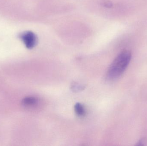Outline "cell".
I'll list each match as a JSON object with an SVG mask.
<instances>
[{"mask_svg": "<svg viewBox=\"0 0 147 146\" xmlns=\"http://www.w3.org/2000/svg\"><path fill=\"white\" fill-rule=\"evenodd\" d=\"M38 99L36 98L28 97L23 99L22 103L24 106H32L36 105L38 103Z\"/></svg>", "mask_w": 147, "mask_h": 146, "instance_id": "cell-3", "label": "cell"}, {"mask_svg": "<svg viewBox=\"0 0 147 146\" xmlns=\"http://www.w3.org/2000/svg\"><path fill=\"white\" fill-rule=\"evenodd\" d=\"M20 37L28 49H32L37 43V37L32 32H25L21 34Z\"/></svg>", "mask_w": 147, "mask_h": 146, "instance_id": "cell-2", "label": "cell"}, {"mask_svg": "<svg viewBox=\"0 0 147 146\" xmlns=\"http://www.w3.org/2000/svg\"><path fill=\"white\" fill-rule=\"evenodd\" d=\"M83 88L81 86L79 85H77V84H74L73 86L72 87V88L73 89L74 91H78L79 90H80V89Z\"/></svg>", "mask_w": 147, "mask_h": 146, "instance_id": "cell-6", "label": "cell"}, {"mask_svg": "<svg viewBox=\"0 0 147 146\" xmlns=\"http://www.w3.org/2000/svg\"><path fill=\"white\" fill-rule=\"evenodd\" d=\"M147 144V140L145 138H142L140 140L136 143V146H145Z\"/></svg>", "mask_w": 147, "mask_h": 146, "instance_id": "cell-5", "label": "cell"}, {"mask_svg": "<svg viewBox=\"0 0 147 146\" xmlns=\"http://www.w3.org/2000/svg\"><path fill=\"white\" fill-rule=\"evenodd\" d=\"M132 58L131 52L129 50L121 52L114 59L108 69L106 78L109 81L119 79L125 72Z\"/></svg>", "mask_w": 147, "mask_h": 146, "instance_id": "cell-1", "label": "cell"}, {"mask_svg": "<svg viewBox=\"0 0 147 146\" xmlns=\"http://www.w3.org/2000/svg\"><path fill=\"white\" fill-rule=\"evenodd\" d=\"M74 111L79 117H83L85 115L86 110L84 107L80 103H78L74 106Z\"/></svg>", "mask_w": 147, "mask_h": 146, "instance_id": "cell-4", "label": "cell"}]
</instances>
